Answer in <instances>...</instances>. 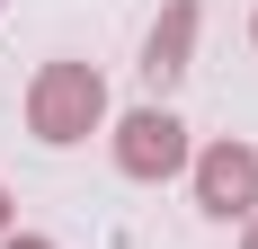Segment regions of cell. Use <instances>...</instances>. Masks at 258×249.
Segmentation results:
<instances>
[{
	"mask_svg": "<svg viewBox=\"0 0 258 249\" xmlns=\"http://www.w3.org/2000/svg\"><path fill=\"white\" fill-rule=\"evenodd\" d=\"M116 169H125V178H169V169H187V125L169 116V107H134V116L116 125Z\"/></svg>",
	"mask_w": 258,
	"mask_h": 249,
	"instance_id": "2",
	"label": "cell"
},
{
	"mask_svg": "<svg viewBox=\"0 0 258 249\" xmlns=\"http://www.w3.org/2000/svg\"><path fill=\"white\" fill-rule=\"evenodd\" d=\"M187 45H196V0H169V18H160L152 45H143V80H152V89H169V80L187 72Z\"/></svg>",
	"mask_w": 258,
	"mask_h": 249,
	"instance_id": "4",
	"label": "cell"
},
{
	"mask_svg": "<svg viewBox=\"0 0 258 249\" xmlns=\"http://www.w3.org/2000/svg\"><path fill=\"white\" fill-rule=\"evenodd\" d=\"M196 205L205 214H258V151L249 143H214V151H196Z\"/></svg>",
	"mask_w": 258,
	"mask_h": 249,
	"instance_id": "3",
	"label": "cell"
},
{
	"mask_svg": "<svg viewBox=\"0 0 258 249\" xmlns=\"http://www.w3.org/2000/svg\"><path fill=\"white\" fill-rule=\"evenodd\" d=\"M240 249H258V223H249V240H240Z\"/></svg>",
	"mask_w": 258,
	"mask_h": 249,
	"instance_id": "7",
	"label": "cell"
},
{
	"mask_svg": "<svg viewBox=\"0 0 258 249\" xmlns=\"http://www.w3.org/2000/svg\"><path fill=\"white\" fill-rule=\"evenodd\" d=\"M107 116V80L89 63H45L36 89H27V125H36V143H89Z\"/></svg>",
	"mask_w": 258,
	"mask_h": 249,
	"instance_id": "1",
	"label": "cell"
},
{
	"mask_svg": "<svg viewBox=\"0 0 258 249\" xmlns=\"http://www.w3.org/2000/svg\"><path fill=\"white\" fill-rule=\"evenodd\" d=\"M0 240H9V187H0Z\"/></svg>",
	"mask_w": 258,
	"mask_h": 249,
	"instance_id": "6",
	"label": "cell"
},
{
	"mask_svg": "<svg viewBox=\"0 0 258 249\" xmlns=\"http://www.w3.org/2000/svg\"><path fill=\"white\" fill-rule=\"evenodd\" d=\"M0 249H53V240H36V231H9V240H0Z\"/></svg>",
	"mask_w": 258,
	"mask_h": 249,
	"instance_id": "5",
	"label": "cell"
},
{
	"mask_svg": "<svg viewBox=\"0 0 258 249\" xmlns=\"http://www.w3.org/2000/svg\"><path fill=\"white\" fill-rule=\"evenodd\" d=\"M249 36H258V18H249Z\"/></svg>",
	"mask_w": 258,
	"mask_h": 249,
	"instance_id": "8",
	"label": "cell"
}]
</instances>
